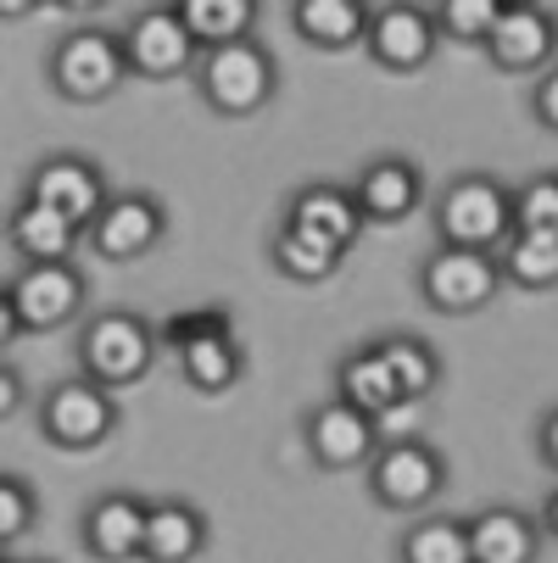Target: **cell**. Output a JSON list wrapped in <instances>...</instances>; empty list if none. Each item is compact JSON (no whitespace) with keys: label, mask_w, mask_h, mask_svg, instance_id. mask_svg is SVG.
Wrapping results in <instances>:
<instances>
[{"label":"cell","mask_w":558,"mask_h":563,"mask_svg":"<svg viewBox=\"0 0 558 563\" xmlns=\"http://www.w3.org/2000/svg\"><path fill=\"white\" fill-rule=\"evenodd\" d=\"M156 346L174 352L179 374L190 390L201 396H223L247 379V346L234 335V318L223 307H196V312H174L163 330H156Z\"/></svg>","instance_id":"obj_1"},{"label":"cell","mask_w":558,"mask_h":563,"mask_svg":"<svg viewBox=\"0 0 558 563\" xmlns=\"http://www.w3.org/2000/svg\"><path fill=\"white\" fill-rule=\"evenodd\" d=\"M156 324H145V312L134 307H101V312H85L78 324V341H73V357H78V374L96 379L101 390H129L140 385L151 368H156Z\"/></svg>","instance_id":"obj_2"},{"label":"cell","mask_w":558,"mask_h":563,"mask_svg":"<svg viewBox=\"0 0 558 563\" xmlns=\"http://www.w3.org/2000/svg\"><path fill=\"white\" fill-rule=\"evenodd\" d=\"M196 96L212 118H258L274 96H280V62L274 51L252 34V40H234V45H218V51H201L196 56Z\"/></svg>","instance_id":"obj_3"},{"label":"cell","mask_w":558,"mask_h":563,"mask_svg":"<svg viewBox=\"0 0 558 563\" xmlns=\"http://www.w3.org/2000/svg\"><path fill=\"white\" fill-rule=\"evenodd\" d=\"M45 78L51 90L73 107H101L129 85V56H123V34L85 23V29H67L51 56H45Z\"/></svg>","instance_id":"obj_4"},{"label":"cell","mask_w":558,"mask_h":563,"mask_svg":"<svg viewBox=\"0 0 558 563\" xmlns=\"http://www.w3.org/2000/svg\"><path fill=\"white\" fill-rule=\"evenodd\" d=\"M436 246H463V252H492L514 234V207L508 185L497 174H458L436 196Z\"/></svg>","instance_id":"obj_5"},{"label":"cell","mask_w":558,"mask_h":563,"mask_svg":"<svg viewBox=\"0 0 558 563\" xmlns=\"http://www.w3.org/2000/svg\"><path fill=\"white\" fill-rule=\"evenodd\" d=\"M34 424L56 452H101L118 435L123 408H118V396L101 390L96 379L67 374V379L45 385V396L34 401Z\"/></svg>","instance_id":"obj_6"},{"label":"cell","mask_w":558,"mask_h":563,"mask_svg":"<svg viewBox=\"0 0 558 563\" xmlns=\"http://www.w3.org/2000/svg\"><path fill=\"white\" fill-rule=\"evenodd\" d=\"M363 479L385 514H425L447 492V457L425 435H396V441H380Z\"/></svg>","instance_id":"obj_7"},{"label":"cell","mask_w":558,"mask_h":563,"mask_svg":"<svg viewBox=\"0 0 558 563\" xmlns=\"http://www.w3.org/2000/svg\"><path fill=\"white\" fill-rule=\"evenodd\" d=\"M7 290H12L23 335H51V330H67V324H85L90 274L78 263H23L7 279Z\"/></svg>","instance_id":"obj_8"},{"label":"cell","mask_w":558,"mask_h":563,"mask_svg":"<svg viewBox=\"0 0 558 563\" xmlns=\"http://www.w3.org/2000/svg\"><path fill=\"white\" fill-rule=\"evenodd\" d=\"M107 196H112V185H107L101 163L96 156H78V151L40 156V163L29 168V179H23V201H40V207L62 212L73 229H90L96 212L107 207Z\"/></svg>","instance_id":"obj_9"},{"label":"cell","mask_w":558,"mask_h":563,"mask_svg":"<svg viewBox=\"0 0 558 563\" xmlns=\"http://www.w3.org/2000/svg\"><path fill=\"white\" fill-rule=\"evenodd\" d=\"M168 240V207L151 190H112L96 223L85 229V246L101 263H140Z\"/></svg>","instance_id":"obj_10"},{"label":"cell","mask_w":558,"mask_h":563,"mask_svg":"<svg viewBox=\"0 0 558 563\" xmlns=\"http://www.w3.org/2000/svg\"><path fill=\"white\" fill-rule=\"evenodd\" d=\"M363 51L374 67L385 73H425L441 51V34H436V18L419 0H391V7H369V29H363Z\"/></svg>","instance_id":"obj_11"},{"label":"cell","mask_w":558,"mask_h":563,"mask_svg":"<svg viewBox=\"0 0 558 563\" xmlns=\"http://www.w3.org/2000/svg\"><path fill=\"white\" fill-rule=\"evenodd\" d=\"M497 290H503V274H497V257H492V252L436 246V252L419 263V296H425L436 312L469 318V312H481Z\"/></svg>","instance_id":"obj_12"},{"label":"cell","mask_w":558,"mask_h":563,"mask_svg":"<svg viewBox=\"0 0 558 563\" xmlns=\"http://www.w3.org/2000/svg\"><path fill=\"white\" fill-rule=\"evenodd\" d=\"M118 34H123L129 78H151V85H163V78L196 73V56H201V51L190 45L174 0H163V7H140Z\"/></svg>","instance_id":"obj_13"},{"label":"cell","mask_w":558,"mask_h":563,"mask_svg":"<svg viewBox=\"0 0 558 563\" xmlns=\"http://www.w3.org/2000/svg\"><path fill=\"white\" fill-rule=\"evenodd\" d=\"M486 56L497 73H547L558 62V12L541 0H503V18L486 40Z\"/></svg>","instance_id":"obj_14"},{"label":"cell","mask_w":558,"mask_h":563,"mask_svg":"<svg viewBox=\"0 0 558 563\" xmlns=\"http://www.w3.org/2000/svg\"><path fill=\"white\" fill-rule=\"evenodd\" d=\"M302 446L318 468L347 474V468H369V457L380 452V430L369 413L330 396V401H318V408L302 413Z\"/></svg>","instance_id":"obj_15"},{"label":"cell","mask_w":558,"mask_h":563,"mask_svg":"<svg viewBox=\"0 0 558 563\" xmlns=\"http://www.w3.org/2000/svg\"><path fill=\"white\" fill-rule=\"evenodd\" d=\"M347 190H352L363 223H403L425 207V168L414 156H374Z\"/></svg>","instance_id":"obj_16"},{"label":"cell","mask_w":558,"mask_h":563,"mask_svg":"<svg viewBox=\"0 0 558 563\" xmlns=\"http://www.w3.org/2000/svg\"><path fill=\"white\" fill-rule=\"evenodd\" d=\"M145 536V497L140 492H101L78 514V541L96 563H134Z\"/></svg>","instance_id":"obj_17"},{"label":"cell","mask_w":558,"mask_h":563,"mask_svg":"<svg viewBox=\"0 0 558 563\" xmlns=\"http://www.w3.org/2000/svg\"><path fill=\"white\" fill-rule=\"evenodd\" d=\"M212 541V525L185 497H145V536L140 563H196Z\"/></svg>","instance_id":"obj_18"},{"label":"cell","mask_w":558,"mask_h":563,"mask_svg":"<svg viewBox=\"0 0 558 563\" xmlns=\"http://www.w3.org/2000/svg\"><path fill=\"white\" fill-rule=\"evenodd\" d=\"M285 223L302 229V234H313V240H325V246H336V252H352L358 234L369 229L363 212H358V201H352V190L336 185V179L302 185L291 196V207H285Z\"/></svg>","instance_id":"obj_19"},{"label":"cell","mask_w":558,"mask_h":563,"mask_svg":"<svg viewBox=\"0 0 558 563\" xmlns=\"http://www.w3.org/2000/svg\"><path fill=\"white\" fill-rule=\"evenodd\" d=\"M469 530V563H536L541 558V525L525 508L492 503L463 519Z\"/></svg>","instance_id":"obj_20"},{"label":"cell","mask_w":558,"mask_h":563,"mask_svg":"<svg viewBox=\"0 0 558 563\" xmlns=\"http://www.w3.org/2000/svg\"><path fill=\"white\" fill-rule=\"evenodd\" d=\"M7 246L18 252V263H78L85 229H73L62 212L18 196V207L7 212Z\"/></svg>","instance_id":"obj_21"},{"label":"cell","mask_w":558,"mask_h":563,"mask_svg":"<svg viewBox=\"0 0 558 563\" xmlns=\"http://www.w3.org/2000/svg\"><path fill=\"white\" fill-rule=\"evenodd\" d=\"M291 29H296L302 45L336 56V51L363 45L369 7H363V0H296V7H291Z\"/></svg>","instance_id":"obj_22"},{"label":"cell","mask_w":558,"mask_h":563,"mask_svg":"<svg viewBox=\"0 0 558 563\" xmlns=\"http://www.w3.org/2000/svg\"><path fill=\"white\" fill-rule=\"evenodd\" d=\"M380 346V357H385V368H391V385H396V396L403 401H430L436 390H441V352L425 341V335H414V330H391V335H380L374 341Z\"/></svg>","instance_id":"obj_23"},{"label":"cell","mask_w":558,"mask_h":563,"mask_svg":"<svg viewBox=\"0 0 558 563\" xmlns=\"http://www.w3.org/2000/svg\"><path fill=\"white\" fill-rule=\"evenodd\" d=\"M336 401H347V408H358V413H369V419H385L396 401V385H391V368H385V357H380V346L369 341V346H352L341 363H336Z\"/></svg>","instance_id":"obj_24"},{"label":"cell","mask_w":558,"mask_h":563,"mask_svg":"<svg viewBox=\"0 0 558 563\" xmlns=\"http://www.w3.org/2000/svg\"><path fill=\"white\" fill-rule=\"evenodd\" d=\"M196 51H218L258 34V0H174Z\"/></svg>","instance_id":"obj_25"},{"label":"cell","mask_w":558,"mask_h":563,"mask_svg":"<svg viewBox=\"0 0 558 563\" xmlns=\"http://www.w3.org/2000/svg\"><path fill=\"white\" fill-rule=\"evenodd\" d=\"M341 257H347V252H336V246H325V240L291 229L285 218H280V229L269 234V263H274V274H285V279H296V285H325V279H336Z\"/></svg>","instance_id":"obj_26"},{"label":"cell","mask_w":558,"mask_h":563,"mask_svg":"<svg viewBox=\"0 0 558 563\" xmlns=\"http://www.w3.org/2000/svg\"><path fill=\"white\" fill-rule=\"evenodd\" d=\"M497 274L514 290H558V234H508L497 246Z\"/></svg>","instance_id":"obj_27"},{"label":"cell","mask_w":558,"mask_h":563,"mask_svg":"<svg viewBox=\"0 0 558 563\" xmlns=\"http://www.w3.org/2000/svg\"><path fill=\"white\" fill-rule=\"evenodd\" d=\"M396 563H469V530L452 514H419L403 541H396Z\"/></svg>","instance_id":"obj_28"},{"label":"cell","mask_w":558,"mask_h":563,"mask_svg":"<svg viewBox=\"0 0 558 563\" xmlns=\"http://www.w3.org/2000/svg\"><path fill=\"white\" fill-rule=\"evenodd\" d=\"M436 18V34L441 40H458V45H486L497 18H503V0H441L430 7Z\"/></svg>","instance_id":"obj_29"},{"label":"cell","mask_w":558,"mask_h":563,"mask_svg":"<svg viewBox=\"0 0 558 563\" xmlns=\"http://www.w3.org/2000/svg\"><path fill=\"white\" fill-rule=\"evenodd\" d=\"M514 234H558V174H536L508 190Z\"/></svg>","instance_id":"obj_30"},{"label":"cell","mask_w":558,"mask_h":563,"mask_svg":"<svg viewBox=\"0 0 558 563\" xmlns=\"http://www.w3.org/2000/svg\"><path fill=\"white\" fill-rule=\"evenodd\" d=\"M34 525H40V492H34V479L0 468V547L23 541Z\"/></svg>","instance_id":"obj_31"},{"label":"cell","mask_w":558,"mask_h":563,"mask_svg":"<svg viewBox=\"0 0 558 563\" xmlns=\"http://www.w3.org/2000/svg\"><path fill=\"white\" fill-rule=\"evenodd\" d=\"M530 118H536L547 134H558V62L536 78V90H530Z\"/></svg>","instance_id":"obj_32"},{"label":"cell","mask_w":558,"mask_h":563,"mask_svg":"<svg viewBox=\"0 0 558 563\" xmlns=\"http://www.w3.org/2000/svg\"><path fill=\"white\" fill-rule=\"evenodd\" d=\"M18 408H23V374H18L7 357H0V424H7Z\"/></svg>","instance_id":"obj_33"},{"label":"cell","mask_w":558,"mask_h":563,"mask_svg":"<svg viewBox=\"0 0 558 563\" xmlns=\"http://www.w3.org/2000/svg\"><path fill=\"white\" fill-rule=\"evenodd\" d=\"M536 452H541V463L558 474V401L541 413V424H536Z\"/></svg>","instance_id":"obj_34"},{"label":"cell","mask_w":558,"mask_h":563,"mask_svg":"<svg viewBox=\"0 0 558 563\" xmlns=\"http://www.w3.org/2000/svg\"><path fill=\"white\" fill-rule=\"evenodd\" d=\"M23 335V324H18V307H12V290L0 285V352H7L12 341Z\"/></svg>","instance_id":"obj_35"},{"label":"cell","mask_w":558,"mask_h":563,"mask_svg":"<svg viewBox=\"0 0 558 563\" xmlns=\"http://www.w3.org/2000/svg\"><path fill=\"white\" fill-rule=\"evenodd\" d=\"M536 525H541V541H558V486L547 492V503H541V519H536Z\"/></svg>","instance_id":"obj_36"},{"label":"cell","mask_w":558,"mask_h":563,"mask_svg":"<svg viewBox=\"0 0 558 563\" xmlns=\"http://www.w3.org/2000/svg\"><path fill=\"white\" fill-rule=\"evenodd\" d=\"M12 563H45V558H12Z\"/></svg>","instance_id":"obj_37"},{"label":"cell","mask_w":558,"mask_h":563,"mask_svg":"<svg viewBox=\"0 0 558 563\" xmlns=\"http://www.w3.org/2000/svg\"><path fill=\"white\" fill-rule=\"evenodd\" d=\"M0 563H12V558H7V547H0Z\"/></svg>","instance_id":"obj_38"}]
</instances>
